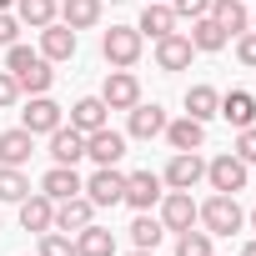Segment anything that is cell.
Masks as SVG:
<instances>
[{
  "label": "cell",
  "mask_w": 256,
  "mask_h": 256,
  "mask_svg": "<svg viewBox=\"0 0 256 256\" xmlns=\"http://www.w3.org/2000/svg\"><path fill=\"white\" fill-rule=\"evenodd\" d=\"M196 226H201V231H211V236H236V231L246 226V211L236 206V196L216 191L211 201H201V216H196Z\"/></svg>",
  "instance_id": "1"
},
{
  "label": "cell",
  "mask_w": 256,
  "mask_h": 256,
  "mask_svg": "<svg viewBox=\"0 0 256 256\" xmlns=\"http://www.w3.org/2000/svg\"><path fill=\"white\" fill-rule=\"evenodd\" d=\"M141 46H146V36H141L136 26H110V30L100 36V56H106L110 70H131V66L141 60Z\"/></svg>",
  "instance_id": "2"
},
{
  "label": "cell",
  "mask_w": 256,
  "mask_h": 256,
  "mask_svg": "<svg viewBox=\"0 0 256 256\" xmlns=\"http://www.w3.org/2000/svg\"><path fill=\"white\" fill-rule=\"evenodd\" d=\"M206 181H211V191H226V196H236V191H246L251 171H246V161H241L236 151H226V156L206 161Z\"/></svg>",
  "instance_id": "3"
},
{
  "label": "cell",
  "mask_w": 256,
  "mask_h": 256,
  "mask_svg": "<svg viewBox=\"0 0 256 256\" xmlns=\"http://www.w3.org/2000/svg\"><path fill=\"white\" fill-rule=\"evenodd\" d=\"M161 181H166L171 191H196V186L206 181V161H201L196 151H176V156H171V166L161 171Z\"/></svg>",
  "instance_id": "4"
},
{
  "label": "cell",
  "mask_w": 256,
  "mask_h": 256,
  "mask_svg": "<svg viewBox=\"0 0 256 256\" xmlns=\"http://www.w3.org/2000/svg\"><path fill=\"white\" fill-rule=\"evenodd\" d=\"M20 126H26L30 136H50L56 126H66V110H60L50 96H30L26 110H20Z\"/></svg>",
  "instance_id": "5"
},
{
  "label": "cell",
  "mask_w": 256,
  "mask_h": 256,
  "mask_svg": "<svg viewBox=\"0 0 256 256\" xmlns=\"http://www.w3.org/2000/svg\"><path fill=\"white\" fill-rule=\"evenodd\" d=\"M161 186H166V181H161L156 171H131V176H126V196H120V201L136 206V211H151V206H161V196H166Z\"/></svg>",
  "instance_id": "6"
},
{
  "label": "cell",
  "mask_w": 256,
  "mask_h": 256,
  "mask_svg": "<svg viewBox=\"0 0 256 256\" xmlns=\"http://www.w3.org/2000/svg\"><path fill=\"white\" fill-rule=\"evenodd\" d=\"M86 196H90L96 206H120V196H126V171H116V166H96L90 181H86Z\"/></svg>",
  "instance_id": "7"
},
{
  "label": "cell",
  "mask_w": 256,
  "mask_h": 256,
  "mask_svg": "<svg viewBox=\"0 0 256 256\" xmlns=\"http://www.w3.org/2000/svg\"><path fill=\"white\" fill-rule=\"evenodd\" d=\"M201 216V206L191 201V191H166L161 196V226L166 231H191Z\"/></svg>",
  "instance_id": "8"
},
{
  "label": "cell",
  "mask_w": 256,
  "mask_h": 256,
  "mask_svg": "<svg viewBox=\"0 0 256 256\" xmlns=\"http://www.w3.org/2000/svg\"><path fill=\"white\" fill-rule=\"evenodd\" d=\"M100 100H106L110 110H131V106L141 100V80H136L131 70H110L106 86H100Z\"/></svg>",
  "instance_id": "9"
},
{
  "label": "cell",
  "mask_w": 256,
  "mask_h": 256,
  "mask_svg": "<svg viewBox=\"0 0 256 256\" xmlns=\"http://www.w3.org/2000/svg\"><path fill=\"white\" fill-rule=\"evenodd\" d=\"M166 120H171V116H166L156 100H151V106L136 100V106H131V126H126V136H136V141H156V136L166 131Z\"/></svg>",
  "instance_id": "10"
},
{
  "label": "cell",
  "mask_w": 256,
  "mask_h": 256,
  "mask_svg": "<svg viewBox=\"0 0 256 256\" xmlns=\"http://www.w3.org/2000/svg\"><path fill=\"white\" fill-rule=\"evenodd\" d=\"M96 221V201L80 191V196H66V201H56V231H80V226H90Z\"/></svg>",
  "instance_id": "11"
},
{
  "label": "cell",
  "mask_w": 256,
  "mask_h": 256,
  "mask_svg": "<svg viewBox=\"0 0 256 256\" xmlns=\"http://www.w3.org/2000/svg\"><path fill=\"white\" fill-rule=\"evenodd\" d=\"M86 156H90L96 166H116V161L126 156V136H120V131H110V126H100V131H90V136H86Z\"/></svg>",
  "instance_id": "12"
},
{
  "label": "cell",
  "mask_w": 256,
  "mask_h": 256,
  "mask_svg": "<svg viewBox=\"0 0 256 256\" xmlns=\"http://www.w3.org/2000/svg\"><path fill=\"white\" fill-rule=\"evenodd\" d=\"M40 56L56 66V60H70L76 56V30L66 26V20H50V26H40Z\"/></svg>",
  "instance_id": "13"
},
{
  "label": "cell",
  "mask_w": 256,
  "mask_h": 256,
  "mask_svg": "<svg viewBox=\"0 0 256 256\" xmlns=\"http://www.w3.org/2000/svg\"><path fill=\"white\" fill-rule=\"evenodd\" d=\"M70 126H76L80 136H90V131H100V126H110V106L100 96H80L70 106Z\"/></svg>",
  "instance_id": "14"
},
{
  "label": "cell",
  "mask_w": 256,
  "mask_h": 256,
  "mask_svg": "<svg viewBox=\"0 0 256 256\" xmlns=\"http://www.w3.org/2000/svg\"><path fill=\"white\" fill-rule=\"evenodd\" d=\"M191 56H196V46H191L181 30H171V36L156 40V66H161V70H186Z\"/></svg>",
  "instance_id": "15"
},
{
  "label": "cell",
  "mask_w": 256,
  "mask_h": 256,
  "mask_svg": "<svg viewBox=\"0 0 256 256\" xmlns=\"http://www.w3.org/2000/svg\"><path fill=\"white\" fill-rule=\"evenodd\" d=\"M20 226H26V231H36V236H40V231H50V226H56V201H50L46 191H30V196L20 201Z\"/></svg>",
  "instance_id": "16"
},
{
  "label": "cell",
  "mask_w": 256,
  "mask_h": 256,
  "mask_svg": "<svg viewBox=\"0 0 256 256\" xmlns=\"http://www.w3.org/2000/svg\"><path fill=\"white\" fill-rule=\"evenodd\" d=\"M86 156V136L76 131V126H56L50 131V161L56 166H76Z\"/></svg>",
  "instance_id": "17"
},
{
  "label": "cell",
  "mask_w": 256,
  "mask_h": 256,
  "mask_svg": "<svg viewBox=\"0 0 256 256\" xmlns=\"http://www.w3.org/2000/svg\"><path fill=\"white\" fill-rule=\"evenodd\" d=\"M216 116H226L236 131H246V126H256V96L251 90H226L221 106H216Z\"/></svg>",
  "instance_id": "18"
},
{
  "label": "cell",
  "mask_w": 256,
  "mask_h": 256,
  "mask_svg": "<svg viewBox=\"0 0 256 256\" xmlns=\"http://www.w3.org/2000/svg\"><path fill=\"white\" fill-rule=\"evenodd\" d=\"M30 156H36V136L26 131V126L0 131V166H26Z\"/></svg>",
  "instance_id": "19"
},
{
  "label": "cell",
  "mask_w": 256,
  "mask_h": 256,
  "mask_svg": "<svg viewBox=\"0 0 256 256\" xmlns=\"http://www.w3.org/2000/svg\"><path fill=\"white\" fill-rule=\"evenodd\" d=\"M161 136L171 141V151H201V146H206V126L191 120V116H181V120H166Z\"/></svg>",
  "instance_id": "20"
},
{
  "label": "cell",
  "mask_w": 256,
  "mask_h": 256,
  "mask_svg": "<svg viewBox=\"0 0 256 256\" xmlns=\"http://www.w3.org/2000/svg\"><path fill=\"white\" fill-rule=\"evenodd\" d=\"M226 36H241V30H251V10H246V0H211V10H206Z\"/></svg>",
  "instance_id": "21"
},
{
  "label": "cell",
  "mask_w": 256,
  "mask_h": 256,
  "mask_svg": "<svg viewBox=\"0 0 256 256\" xmlns=\"http://www.w3.org/2000/svg\"><path fill=\"white\" fill-rule=\"evenodd\" d=\"M40 191H46L50 201H66V196H80L86 181L76 176V166H50V171L40 176Z\"/></svg>",
  "instance_id": "22"
},
{
  "label": "cell",
  "mask_w": 256,
  "mask_h": 256,
  "mask_svg": "<svg viewBox=\"0 0 256 256\" xmlns=\"http://www.w3.org/2000/svg\"><path fill=\"white\" fill-rule=\"evenodd\" d=\"M76 256H116V231L110 226H80L76 231Z\"/></svg>",
  "instance_id": "23"
},
{
  "label": "cell",
  "mask_w": 256,
  "mask_h": 256,
  "mask_svg": "<svg viewBox=\"0 0 256 256\" xmlns=\"http://www.w3.org/2000/svg\"><path fill=\"white\" fill-rule=\"evenodd\" d=\"M181 20H176V10L171 6H156V0H146V10H141V20H136V30L141 36H151V40H161V36H171Z\"/></svg>",
  "instance_id": "24"
},
{
  "label": "cell",
  "mask_w": 256,
  "mask_h": 256,
  "mask_svg": "<svg viewBox=\"0 0 256 256\" xmlns=\"http://www.w3.org/2000/svg\"><path fill=\"white\" fill-rule=\"evenodd\" d=\"M186 40H191L196 50H206V56H211V50H221L231 36H226V30L211 20V16H196V20H191V30H186Z\"/></svg>",
  "instance_id": "25"
},
{
  "label": "cell",
  "mask_w": 256,
  "mask_h": 256,
  "mask_svg": "<svg viewBox=\"0 0 256 256\" xmlns=\"http://www.w3.org/2000/svg\"><path fill=\"white\" fill-rule=\"evenodd\" d=\"M50 80H56V70H50V60L40 56V60H30L26 70H16V86L26 90V96H46L50 90Z\"/></svg>",
  "instance_id": "26"
},
{
  "label": "cell",
  "mask_w": 256,
  "mask_h": 256,
  "mask_svg": "<svg viewBox=\"0 0 256 256\" xmlns=\"http://www.w3.org/2000/svg\"><path fill=\"white\" fill-rule=\"evenodd\" d=\"M216 106H221V90H216V86H191V90H186V116H191V120L206 126V120L216 116Z\"/></svg>",
  "instance_id": "27"
},
{
  "label": "cell",
  "mask_w": 256,
  "mask_h": 256,
  "mask_svg": "<svg viewBox=\"0 0 256 256\" xmlns=\"http://www.w3.org/2000/svg\"><path fill=\"white\" fill-rule=\"evenodd\" d=\"M161 236H166L161 216H151V211H136V221H131V241H136V251H156V246H161Z\"/></svg>",
  "instance_id": "28"
},
{
  "label": "cell",
  "mask_w": 256,
  "mask_h": 256,
  "mask_svg": "<svg viewBox=\"0 0 256 256\" xmlns=\"http://www.w3.org/2000/svg\"><path fill=\"white\" fill-rule=\"evenodd\" d=\"M60 20L70 30H90L100 20V0H60Z\"/></svg>",
  "instance_id": "29"
},
{
  "label": "cell",
  "mask_w": 256,
  "mask_h": 256,
  "mask_svg": "<svg viewBox=\"0 0 256 256\" xmlns=\"http://www.w3.org/2000/svg\"><path fill=\"white\" fill-rule=\"evenodd\" d=\"M30 196V176L20 171V166H0V206H6V201H26Z\"/></svg>",
  "instance_id": "30"
},
{
  "label": "cell",
  "mask_w": 256,
  "mask_h": 256,
  "mask_svg": "<svg viewBox=\"0 0 256 256\" xmlns=\"http://www.w3.org/2000/svg\"><path fill=\"white\" fill-rule=\"evenodd\" d=\"M16 16H20V26L40 30V26H50L60 10H56V0H16Z\"/></svg>",
  "instance_id": "31"
},
{
  "label": "cell",
  "mask_w": 256,
  "mask_h": 256,
  "mask_svg": "<svg viewBox=\"0 0 256 256\" xmlns=\"http://www.w3.org/2000/svg\"><path fill=\"white\" fill-rule=\"evenodd\" d=\"M211 241H216V236H211V231H196V226H191V231H176V256H216Z\"/></svg>",
  "instance_id": "32"
},
{
  "label": "cell",
  "mask_w": 256,
  "mask_h": 256,
  "mask_svg": "<svg viewBox=\"0 0 256 256\" xmlns=\"http://www.w3.org/2000/svg\"><path fill=\"white\" fill-rule=\"evenodd\" d=\"M36 256H76V236L50 226V231H40V251Z\"/></svg>",
  "instance_id": "33"
},
{
  "label": "cell",
  "mask_w": 256,
  "mask_h": 256,
  "mask_svg": "<svg viewBox=\"0 0 256 256\" xmlns=\"http://www.w3.org/2000/svg\"><path fill=\"white\" fill-rule=\"evenodd\" d=\"M236 60H241L246 70H256V30H241V36H236Z\"/></svg>",
  "instance_id": "34"
},
{
  "label": "cell",
  "mask_w": 256,
  "mask_h": 256,
  "mask_svg": "<svg viewBox=\"0 0 256 256\" xmlns=\"http://www.w3.org/2000/svg\"><path fill=\"white\" fill-rule=\"evenodd\" d=\"M236 156L246 166H256V126H246V131H236Z\"/></svg>",
  "instance_id": "35"
},
{
  "label": "cell",
  "mask_w": 256,
  "mask_h": 256,
  "mask_svg": "<svg viewBox=\"0 0 256 256\" xmlns=\"http://www.w3.org/2000/svg\"><path fill=\"white\" fill-rule=\"evenodd\" d=\"M171 10H176V20H196L211 10V0H171Z\"/></svg>",
  "instance_id": "36"
},
{
  "label": "cell",
  "mask_w": 256,
  "mask_h": 256,
  "mask_svg": "<svg viewBox=\"0 0 256 256\" xmlns=\"http://www.w3.org/2000/svg\"><path fill=\"white\" fill-rule=\"evenodd\" d=\"M16 40H20V16L0 10V46H16Z\"/></svg>",
  "instance_id": "37"
},
{
  "label": "cell",
  "mask_w": 256,
  "mask_h": 256,
  "mask_svg": "<svg viewBox=\"0 0 256 256\" xmlns=\"http://www.w3.org/2000/svg\"><path fill=\"white\" fill-rule=\"evenodd\" d=\"M20 100V86H16V76L10 70H0V110H6V106H16Z\"/></svg>",
  "instance_id": "38"
},
{
  "label": "cell",
  "mask_w": 256,
  "mask_h": 256,
  "mask_svg": "<svg viewBox=\"0 0 256 256\" xmlns=\"http://www.w3.org/2000/svg\"><path fill=\"white\" fill-rule=\"evenodd\" d=\"M241 256H256V236H251V241H246V251H241Z\"/></svg>",
  "instance_id": "39"
},
{
  "label": "cell",
  "mask_w": 256,
  "mask_h": 256,
  "mask_svg": "<svg viewBox=\"0 0 256 256\" xmlns=\"http://www.w3.org/2000/svg\"><path fill=\"white\" fill-rule=\"evenodd\" d=\"M246 221H251V231H256V206H251V211H246Z\"/></svg>",
  "instance_id": "40"
},
{
  "label": "cell",
  "mask_w": 256,
  "mask_h": 256,
  "mask_svg": "<svg viewBox=\"0 0 256 256\" xmlns=\"http://www.w3.org/2000/svg\"><path fill=\"white\" fill-rule=\"evenodd\" d=\"M10 6H16V0H0V10H10Z\"/></svg>",
  "instance_id": "41"
},
{
  "label": "cell",
  "mask_w": 256,
  "mask_h": 256,
  "mask_svg": "<svg viewBox=\"0 0 256 256\" xmlns=\"http://www.w3.org/2000/svg\"><path fill=\"white\" fill-rule=\"evenodd\" d=\"M131 256H156V251H131Z\"/></svg>",
  "instance_id": "42"
},
{
  "label": "cell",
  "mask_w": 256,
  "mask_h": 256,
  "mask_svg": "<svg viewBox=\"0 0 256 256\" xmlns=\"http://www.w3.org/2000/svg\"><path fill=\"white\" fill-rule=\"evenodd\" d=\"M251 30H256V10H251Z\"/></svg>",
  "instance_id": "43"
},
{
  "label": "cell",
  "mask_w": 256,
  "mask_h": 256,
  "mask_svg": "<svg viewBox=\"0 0 256 256\" xmlns=\"http://www.w3.org/2000/svg\"><path fill=\"white\" fill-rule=\"evenodd\" d=\"M156 6H171V0H156Z\"/></svg>",
  "instance_id": "44"
}]
</instances>
